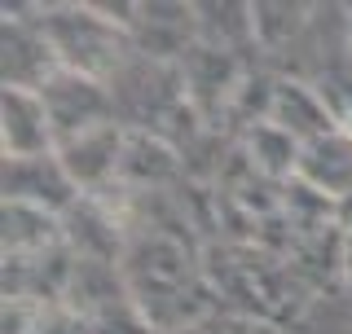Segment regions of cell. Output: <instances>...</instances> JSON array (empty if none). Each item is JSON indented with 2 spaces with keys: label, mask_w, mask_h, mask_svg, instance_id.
I'll use <instances>...</instances> for the list:
<instances>
[{
  "label": "cell",
  "mask_w": 352,
  "mask_h": 334,
  "mask_svg": "<svg viewBox=\"0 0 352 334\" xmlns=\"http://www.w3.org/2000/svg\"><path fill=\"white\" fill-rule=\"evenodd\" d=\"M40 31L49 36L62 71H80L88 80L110 84L124 66L137 58V40L128 27L106 18L97 5H58L36 14Z\"/></svg>",
  "instance_id": "6da1fadb"
},
{
  "label": "cell",
  "mask_w": 352,
  "mask_h": 334,
  "mask_svg": "<svg viewBox=\"0 0 352 334\" xmlns=\"http://www.w3.org/2000/svg\"><path fill=\"white\" fill-rule=\"evenodd\" d=\"M40 102L49 110V124H53L58 146L71 141V137H80V132L115 124V93H110V84L88 80L80 71H58L40 88Z\"/></svg>",
  "instance_id": "7a4b0ae2"
},
{
  "label": "cell",
  "mask_w": 352,
  "mask_h": 334,
  "mask_svg": "<svg viewBox=\"0 0 352 334\" xmlns=\"http://www.w3.org/2000/svg\"><path fill=\"white\" fill-rule=\"evenodd\" d=\"M0 71H5V88H22V93H40L53 75L62 71L58 53H53L49 36L40 31L36 18L22 9L5 5V31H0Z\"/></svg>",
  "instance_id": "3957f363"
},
{
  "label": "cell",
  "mask_w": 352,
  "mask_h": 334,
  "mask_svg": "<svg viewBox=\"0 0 352 334\" xmlns=\"http://www.w3.org/2000/svg\"><path fill=\"white\" fill-rule=\"evenodd\" d=\"M53 154H58V163L66 167L71 185L80 189L84 198H93V194H102V189L119 185V176H124L128 132L119 124H102L93 132H80V137L62 141Z\"/></svg>",
  "instance_id": "277c9868"
},
{
  "label": "cell",
  "mask_w": 352,
  "mask_h": 334,
  "mask_svg": "<svg viewBox=\"0 0 352 334\" xmlns=\"http://www.w3.org/2000/svg\"><path fill=\"white\" fill-rule=\"evenodd\" d=\"M80 198L84 194L71 185L58 154H44V159H5V203H22V207L49 211V216H66Z\"/></svg>",
  "instance_id": "5b68a950"
},
{
  "label": "cell",
  "mask_w": 352,
  "mask_h": 334,
  "mask_svg": "<svg viewBox=\"0 0 352 334\" xmlns=\"http://www.w3.org/2000/svg\"><path fill=\"white\" fill-rule=\"evenodd\" d=\"M0 141H5V159H44V154L58 150L40 93L5 88V97H0Z\"/></svg>",
  "instance_id": "8992f818"
},
{
  "label": "cell",
  "mask_w": 352,
  "mask_h": 334,
  "mask_svg": "<svg viewBox=\"0 0 352 334\" xmlns=\"http://www.w3.org/2000/svg\"><path fill=\"white\" fill-rule=\"evenodd\" d=\"M264 119L278 124L282 132H291L300 146H308V141H317V137H326V132L339 128V119L330 115L322 93H317L313 84H295V80H273Z\"/></svg>",
  "instance_id": "52a82bcc"
},
{
  "label": "cell",
  "mask_w": 352,
  "mask_h": 334,
  "mask_svg": "<svg viewBox=\"0 0 352 334\" xmlns=\"http://www.w3.org/2000/svg\"><path fill=\"white\" fill-rule=\"evenodd\" d=\"M295 181L308 185L313 194L330 198V203H344L352 194V132L348 128H335L326 137L308 141L300 150V172Z\"/></svg>",
  "instance_id": "ba28073f"
},
{
  "label": "cell",
  "mask_w": 352,
  "mask_h": 334,
  "mask_svg": "<svg viewBox=\"0 0 352 334\" xmlns=\"http://www.w3.org/2000/svg\"><path fill=\"white\" fill-rule=\"evenodd\" d=\"M53 247H66L62 216H49L40 207L5 203V260H27V255H44Z\"/></svg>",
  "instance_id": "9c48e42d"
},
{
  "label": "cell",
  "mask_w": 352,
  "mask_h": 334,
  "mask_svg": "<svg viewBox=\"0 0 352 334\" xmlns=\"http://www.w3.org/2000/svg\"><path fill=\"white\" fill-rule=\"evenodd\" d=\"M247 146H251V163H256L264 176H273V181L300 172V150L304 146L291 132H282L278 124H269V119H260V124L247 132Z\"/></svg>",
  "instance_id": "30bf717a"
},
{
  "label": "cell",
  "mask_w": 352,
  "mask_h": 334,
  "mask_svg": "<svg viewBox=\"0 0 352 334\" xmlns=\"http://www.w3.org/2000/svg\"><path fill=\"white\" fill-rule=\"evenodd\" d=\"M88 326H93V334H159L137 299H119V304L93 313V317H88Z\"/></svg>",
  "instance_id": "8fae6325"
},
{
  "label": "cell",
  "mask_w": 352,
  "mask_h": 334,
  "mask_svg": "<svg viewBox=\"0 0 352 334\" xmlns=\"http://www.w3.org/2000/svg\"><path fill=\"white\" fill-rule=\"evenodd\" d=\"M31 334H93V326H88V317L75 313L71 304H44Z\"/></svg>",
  "instance_id": "7c38bea8"
},
{
  "label": "cell",
  "mask_w": 352,
  "mask_h": 334,
  "mask_svg": "<svg viewBox=\"0 0 352 334\" xmlns=\"http://www.w3.org/2000/svg\"><path fill=\"white\" fill-rule=\"evenodd\" d=\"M335 216H339V220H344V229L352 233V194L344 198V203H335Z\"/></svg>",
  "instance_id": "4fadbf2b"
},
{
  "label": "cell",
  "mask_w": 352,
  "mask_h": 334,
  "mask_svg": "<svg viewBox=\"0 0 352 334\" xmlns=\"http://www.w3.org/2000/svg\"><path fill=\"white\" fill-rule=\"evenodd\" d=\"M344 269H348V277H352V233H348V247H344Z\"/></svg>",
  "instance_id": "5bb4252c"
},
{
  "label": "cell",
  "mask_w": 352,
  "mask_h": 334,
  "mask_svg": "<svg viewBox=\"0 0 352 334\" xmlns=\"http://www.w3.org/2000/svg\"><path fill=\"white\" fill-rule=\"evenodd\" d=\"M344 128H348V132H352V115H348V124H344Z\"/></svg>",
  "instance_id": "9a60e30c"
},
{
  "label": "cell",
  "mask_w": 352,
  "mask_h": 334,
  "mask_svg": "<svg viewBox=\"0 0 352 334\" xmlns=\"http://www.w3.org/2000/svg\"><path fill=\"white\" fill-rule=\"evenodd\" d=\"M344 9H348V18H352V5H344Z\"/></svg>",
  "instance_id": "2e32d148"
}]
</instances>
